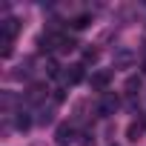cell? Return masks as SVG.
<instances>
[{
    "label": "cell",
    "mask_w": 146,
    "mask_h": 146,
    "mask_svg": "<svg viewBox=\"0 0 146 146\" xmlns=\"http://www.w3.org/2000/svg\"><path fill=\"white\" fill-rule=\"evenodd\" d=\"M89 23H92V17H89V15H78V17H72V29H78V32H80V29H86Z\"/></svg>",
    "instance_id": "cell-11"
},
{
    "label": "cell",
    "mask_w": 146,
    "mask_h": 146,
    "mask_svg": "<svg viewBox=\"0 0 146 146\" xmlns=\"http://www.w3.org/2000/svg\"><path fill=\"white\" fill-rule=\"evenodd\" d=\"M98 57H100L98 49H86V52H83V66H86V63H98Z\"/></svg>",
    "instance_id": "cell-13"
},
{
    "label": "cell",
    "mask_w": 146,
    "mask_h": 146,
    "mask_svg": "<svg viewBox=\"0 0 146 146\" xmlns=\"http://www.w3.org/2000/svg\"><path fill=\"white\" fill-rule=\"evenodd\" d=\"M0 43H3V49H0V54H3V57H9V54H12V43H15V40H0Z\"/></svg>",
    "instance_id": "cell-14"
},
{
    "label": "cell",
    "mask_w": 146,
    "mask_h": 146,
    "mask_svg": "<svg viewBox=\"0 0 146 146\" xmlns=\"http://www.w3.org/2000/svg\"><path fill=\"white\" fill-rule=\"evenodd\" d=\"M117 106H120L117 95H115V92H103L95 109H98V115H100V117H109V115H115V109H117Z\"/></svg>",
    "instance_id": "cell-1"
},
{
    "label": "cell",
    "mask_w": 146,
    "mask_h": 146,
    "mask_svg": "<svg viewBox=\"0 0 146 146\" xmlns=\"http://www.w3.org/2000/svg\"><path fill=\"white\" fill-rule=\"evenodd\" d=\"M15 126H17L20 132H26V129L32 126V117H29L26 112H17V117H15Z\"/></svg>",
    "instance_id": "cell-10"
},
{
    "label": "cell",
    "mask_w": 146,
    "mask_h": 146,
    "mask_svg": "<svg viewBox=\"0 0 146 146\" xmlns=\"http://www.w3.org/2000/svg\"><path fill=\"white\" fill-rule=\"evenodd\" d=\"M17 32H20V20L17 17H6L0 23V40H15Z\"/></svg>",
    "instance_id": "cell-3"
},
{
    "label": "cell",
    "mask_w": 146,
    "mask_h": 146,
    "mask_svg": "<svg viewBox=\"0 0 146 146\" xmlns=\"http://www.w3.org/2000/svg\"><path fill=\"white\" fill-rule=\"evenodd\" d=\"M46 75H49V78H57V75H60V66H57V60H52V57L46 60Z\"/></svg>",
    "instance_id": "cell-12"
},
{
    "label": "cell",
    "mask_w": 146,
    "mask_h": 146,
    "mask_svg": "<svg viewBox=\"0 0 146 146\" xmlns=\"http://www.w3.org/2000/svg\"><path fill=\"white\" fill-rule=\"evenodd\" d=\"M123 89H126V95H129V98H135V95L140 92V78H129Z\"/></svg>",
    "instance_id": "cell-9"
},
{
    "label": "cell",
    "mask_w": 146,
    "mask_h": 146,
    "mask_svg": "<svg viewBox=\"0 0 146 146\" xmlns=\"http://www.w3.org/2000/svg\"><path fill=\"white\" fill-rule=\"evenodd\" d=\"M132 60H135V52H129V49H117L115 52V69H129Z\"/></svg>",
    "instance_id": "cell-7"
},
{
    "label": "cell",
    "mask_w": 146,
    "mask_h": 146,
    "mask_svg": "<svg viewBox=\"0 0 146 146\" xmlns=\"http://www.w3.org/2000/svg\"><path fill=\"white\" fill-rule=\"evenodd\" d=\"M143 132H146V120H132V123L126 126V137H129L132 143H137V140L143 137Z\"/></svg>",
    "instance_id": "cell-6"
},
{
    "label": "cell",
    "mask_w": 146,
    "mask_h": 146,
    "mask_svg": "<svg viewBox=\"0 0 146 146\" xmlns=\"http://www.w3.org/2000/svg\"><path fill=\"white\" fill-rule=\"evenodd\" d=\"M112 146H117V143H112Z\"/></svg>",
    "instance_id": "cell-16"
},
{
    "label": "cell",
    "mask_w": 146,
    "mask_h": 146,
    "mask_svg": "<svg viewBox=\"0 0 146 146\" xmlns=\"http://www.w3.org/2000/svg\"><path fill=\"white\" fill-rule=\"evenodd\" d=\"M109 83H112V72H106V69H103V72H95V75L89 78V86H92L95 92H106Z\"/></svg>",
    "instance_id": "cell-5"
},
{
    "label": "cell",
    "mask_w": 146,
    "mask_h": 146,
    "mask_svg": "<svg viewBox=\"0 0 146 146\" xmlns=\"http://www.w3.org/2000/svg\"><path fill=\"white\" fill-rule=\"evenodd\" d=\"M83 69H86L83 63H72V66L63 72V75H60V78H63V83H66V86H75V83H80V80H83Z\"/></svg>",
    "instance_id": "cell-4"
},
{
    "label": "cell",
    "mask_w": 146,
    "mask_h": 146,
    "mask_svg": "<svg viewBox=\"0 0 146 146\" xmlns=\"http://www.w3.org/2000/svg\"><path fill=\"white\" fill-rule=\"evenodd\" d=\"M54 140H57V146L75 143V140H78V129H75V123H60V126L54 129Z\"/></svg>",
    "instance_id": "cell-2"
},
{
    "label": "cell",
    "mask_w": 146,
    "mask_h": 146,
    "mask_svg": "<svg viewBox=\"0 0 146 146\" xmlns=\"http://www.w3.org/2000/svg\"><path fill=\"white\" fill-rule=\"evenodd\" d=\"M80 146H95V137H92V135H83V140H80Z\"/></svg>",
    "instance_id": "cell-15"
},
{
    "label": "cell",
    "mask_w": 146,
    "mask_h": 146,
    "mask_svg": "<svg viewBox=\"0 0 146 146\" xmlns=\"http://www.w3.org/2000/svg\"><path fill=\"white\" fill-rule=\"evenodd\" d=\"M43 98H46V86H43V83H32L29 92H26V100H29V103H40Z\"/></svg>",
    "instance_id": "cell-8"
}]
</instances>
